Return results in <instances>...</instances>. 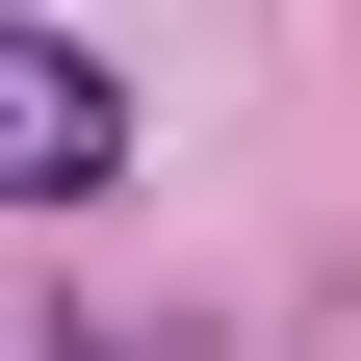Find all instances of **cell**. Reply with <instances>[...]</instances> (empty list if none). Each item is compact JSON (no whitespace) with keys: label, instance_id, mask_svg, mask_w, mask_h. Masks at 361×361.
<instances>
[{"label":"cell","instance_id":"6da1fadb","mask_svg":"<svg viewBox=\"0 0 361 361\" xmlns=\"http://www.w3.org/2000/svg\"><path fill=\"white\" fill-rule=\"evenodd\" d=\"M129 180V78L78 26H0V207H104Z\"/></svg>","mask_w":361,"mask_h":361}]
</instances>
